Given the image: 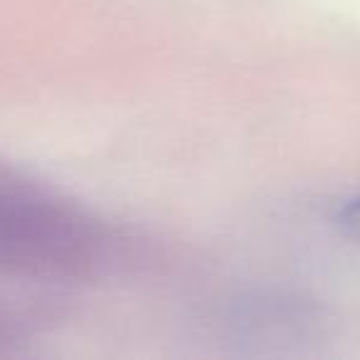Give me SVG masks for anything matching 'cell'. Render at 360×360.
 I'll return each instance as SVG.
<instances>
[{
    "mask_svg": "<svg viewBox=\"0 0 360 360\" xmlns=\"http://www.w3.org/2000/svg\"><path fill=\"white\" fill-rule=\"evenodd\" d=\"M99 252L101 235L89 220L0 186V262L32 271H79Z\"/></svg>",
    "mask_w": 360,
    "mask_h": 360,
    "instance_id": "6da1fadb",
    "label": "cell"
},
{
    "mask_svg": "<svg viewBox=\"0 0 360 360\" xmlns=\"http://www.w3.org/2000/svg\"><path fill=\"white\" fill-rule=\"evenodd\" d=\"M338 222H340V230H343V235L360 250V198L340 210Z\"/></svg>",
    "mask_w": 360,
    "mask_h": 360,
    "instance_id": "7a4b0ae2",
    "label": "cell"
}]
</instances>
